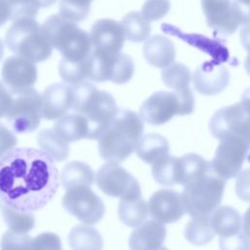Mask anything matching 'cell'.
<instances>
[{"label": "cell", "mask_w": 250, "mask_h": 250, "mask_svg": "<svg viewBox=\"0 0 250 250\" xmlns=\"http://www.w3.org/2000/svg\"><path fill=\"white\" fill-rule=\"evenodd\" d=\"M88 59L89 57L79 62H71L62 59L59 63L61 78L70 85H75L88 79Z\"/></svg>", "instance_id": "34"}, {"label": "cell", "mask_w": 250, "mask_h": 250, "mask_svg": "<svg viewBox=\"0 0 250 250\" xmlns=\"http://www.w3.org/2000/svg\"><path fill=\"white\" fill-rule=\"evenodd\" d=\"M31 237L27 233L6 231L1 239V250H29Z\"/></svg>", "instance_id": "37"}, {"label": "cell", "mask_w": 250, "mask_h": 250, "mask_svg": "<svg viewBox=\"0 0 250 250\" xmlns=\"http://www.w3.org/2000/svg\"><path fill=\"white\" fill-rule=\"evenodd\" d=\"M210 225L221 237L230 236L242 231V219L237 210L230 206H219L210 215Z\"/></svg>", "instance_id": "22"}, {"label": "cell", "mask_w": 250, "mask_h": 250, "mask_svg": "<svg viewBox=\"0 0 250 250\" xmlns=\"http://www.w3.org/2000/svg\"><path fill=\"white\" fill-rule=\"evenodd\" d=\"M226 181L210 171L189 180L181 193L182 199L191 217L209 216L221 203Z\"/></svg>", "instance_id": "6"}, {"label": "cell", "mask_w": 250, "mask_h": 250, "mask_svg": "<svg viewBox=\"0 0 250 250\" xmlns=\"http://www.w3.org/2000/svg\"><path fill=\"white\" fill-rule=\"evenodd\" d=\"M2 80L12 95L32 88L37 80V67L34 62L20 56L7 58L2 65Z\"/></svg>", "instance_id": "15"}, {"label": "cell", "mask_w": 250, "mask_h": 250, "mask_svg": "<svg viewBox=\"0 0 250 250\" xmlns=\"http://www.w3.org/2000/svg\"><path fill=\"white\" fill-rule=\"evenodd\" d=\"M11 8V21L22 18H34L39 8H43L41 0H6Z\"/></svg>", "instance_id": "36"}, {"label": "cell", "mask_w": 250, "mask_h": 250, "mask_svg": "<svg viewBox=\"0 0 250 250\" xmlns=\"http://www.w3.org/2000/svg\"><path fill=\"white\" fill-rule=\"evenodd\" d=\"M10 51L32 62H40L50 58L53 46L42 25L34 18H22L13 21L5 35Z\"/></svg>", "instance_id": "5"}, {"label": "cell", "mask_w": 250, "mask_h": 250, "mask_svg": "<svg viewBox=\"0 0 250 250\" xmlns=\"http://www.w3.org/2000/svg\"><path fill=\"white\" fill-rule=\"evenodd\" d=\"M93 0H60L59 14L64 19L79 22L84 21L90 13Z\"/></svg>", "instance_id": "35"}, {"label": "cell", "mask_w": 250, "mask_h": 250, "mask_svg": "<svg viewBox=\"0 0 250 250\" xmlns=\"http://www.w3.org/2000/svg\"><path fill=\"white\" fill-rule=\"evenodd\" d=\"M126 39L131 42L146 41L151 31L149 21H147L141 13L130 12L125 15L121 21Z\"/></svg>", "instance_id": "29"}, {"label": "cell", "mask_w": 250, "mask_h": 250, "mask_svg": "<svg viewBox=\"0 0 250 250\" xmlns=\"http://www.w3.org/2000/svg\"><path fill=\"white\" fill-rule=\"evenodd\" d=\"M89 35L95 50L108 54L120 53L125 40L121 22L111 19L96 21L91 27Z\"/></svg>", "instance_id": "17"}, {"label": "cell", "mask_w": 250, "mask_h": 250, "mask_svg": "<svg viewBox=\"0 0 250 250\" xmlns=\"http://www.w3.org/2000/svg\"><path fill=\"white\" fill-rule=\"evenodd\" d=\"M96 183L98 188L109 196L123 199L141 195L138 181L118 163L104 164L96 175Z\"/></svg>", "instance_id": "13"}, {"label": "cell", "mask_w": 250, "mask_h": 250, "mask_svg": "<svg viewBox=\"0 0 250 250\" xmlns=\"http://www.w3.org/2000/svg\"><path fill=\"white\" fill-rule=\"evenodd\" d=\"M3 54H4V43H3L2 39L0 38V60L2 59Z\"/></svg>", "instance_id": "49"}, {"label": "cell", "mask_w": 250, "mask_h": 250, "mask_svg": "<svg viewBox=\"0 0 250 250\" xmlns=\"http://www.w3.org/2000/svg\"><path fill=\"white\" fill-rule=\"evenodd\" d=\"M143 132V120L136 112L118 109L98 140L100 155L108 162L124 161L136 149Z\"/></svg>", "instance_id": "2"}, {"label": "cell", "mask_w": 250, "mask_h": 250, "mask_svg": "<svg viewBox=\"0 0 250 250\" xmlns=\"http://www.w3.org/2000/svg\"><path fill=\"white\" fill-rule=\"evenodd\" d=\"M192 82L198 93L206 96L217 95L229 85V72L225 66L207 62L194 71Z\"/></svg>", "instance_id": "19"}, {"label": "cell", "mask_w": 250, "mask_h": 250, "mask_svg": "<svg viewBox=\"0 0 250 250\" xmlns=\"http://www.w3.org/2000/svg\"><path fill=\"white\" fill-rule=\"evenodd\" d=\"M215 232L211 228L209 216L192 217L185 229V236L188 241L194 245H204L210 242Z\"/></svg>", "instance_id": "31"}, {"label": "cell", "mask_w": 250, "mask_h": 250, "mask_svg": "<svg viewBox=\"0 0 250 250\" xmlns=\"http://www.w3.org/2000/svg\"><path fill=\"white\" fill-rule=\"evenodd\" d=\"M194 110V97L189 88L182 91L153 93L141 105L139 116L150 125H162L175 115H187Z\"/></svg>", "instance_id": "7"}, {"label": "cell", "mask_w": 250, "mask_h": 250, "mask_svg": "<svg viewBox=\"0 0 250 250\" xmlns=\"http://www.w3.org/2000/svg\"><path fill=\"white\" fill-rule=\"evenodd\" d=\"M2 216L10 230L20 233H27L34 228L35 220L30 212L18 211L7 205L2 208Z\"/></svg>", "instance_id": "33"}, {"label": "cell", "mask_w": 250, "mask_h": 250, "mask_svg": "<svg viewBox=\"0 0 250 250\" xmlns=\"http://www.w3.org/2000/svg\"><path fill=\"white\" fill-rule=\"evenodd\" d=\"M11 18V8L6 0H0V26Z\"/></svg>", "instance_id": "44"}, {"label": "cell", "mask_w": 250, "mask_h": 250, "mask_svg": "<svg viewBox=\"0 0 250 250\" xmlns=\"http://www.w3.org/2000/svg\"><path fill=\"white\" fill-rule=\"evenodd\" d=\"M6 117L16 133H30L41 121V95L33 88L16 95Z\"/></svg>", "instance_id": "11"}, {"label": "cell", "mask_w": 250, "mask_h": 250, "mask_svg": "<svg viewBox=\"0 0 250 250\" xmlns=\"http://www.w3.org/2000/svg\"><path fill=\"white\" fill-rule=\"evenodd\" d=\"M60 185L54 159L44 150L14 147L0 158V199L18 211L44 207Z\"/></svg>", "instance_id": "1"}, {"label": "cell", "mask_w": 250, "mask_h": 250, "mask_svg": "<svg viewBox=\"0 0 250 250\" xmlns=\"http://www.w3.org/2000/svg\"><path fill=\"white\" fill-rule=\"evenodd\" d=\"M134 62L126 54H108L93 49L88 59V79L95 82L110 80L127 83L134 74Z\"/></svg>", "instance_id": "9"}, {"label": "cell", "mask_w": 250, "mask_h": 250, "mask_svg": "<svg viewBox=\"0 0 250 250\" xmlns=\"http://www.w3.org/2000/svg\"><path fill=\"white\" fill-rule=\"evenodd\" d=\"M42 28L53 48L67 62H82L93 51L90 35L79 28L76 22L64 19L60 14L50 16L42 24Z\"/></svg>", "instance_id": "4"}, {"label": "cell", "mask_w": 250, "mask_h": 250, "mask_svg": "<svg viewBox=\"0 0 250 250\" xmlns=\"http://www.w3.org/2000/svg\"><path fill=\"white\" fill-rule=\"evenodd\" d=\"M148 211L151 218L163 225L179 221L186 213L182 195L174 189H159L149 198Z\"/></svg>", "instance_id": "16"}, {"label": "cell", "mask_w": 250, "mask_h": 250, "mask_svg": "<svg viewBox=\"0 0 250 250\" xmlns=\"http://www.w3.org/2000/svg\"><path fill=\"white\" fill-rule=\"evenodd\" d=\"M158 250H168V249H167V248H165V247H163V246H162V247H160V248H159V249H158Z\"/></svg>", "instance_id": "50"}, {"label": "cell", "mask_w": 250, "mask_h": 250, "mask_svg": "<svg viewBox=\"0 0 250 250\" xmlns=\"http://www.w3.org/2000/svg\"><path fill=\"white\" fill-rule=\"evenodd\" d=\"M236 195L243 201H250V168L240 171L235 180Z\"/></svg>", "instance_id": "41"}, {"label": "cell", "mask_w": 250, "mask_h": 250, "mask_svg": "<svg viewBox=\"0 0 250 250\" xmlns=\"http://www.w3.org/2000/svg\"><path fill=\"white\" fill-rule=\"evenodd\" d=\"M136 153L146 163L154 164L168 155V141L159 134H146L139 141L136 147Z\"/></svg>", "instance_id": "25"}, {"label": "cell", "mask_w": 250, "mask_h": 250, "mask_svg": "<svg viewBox=\"0 0 250 250\" xmlns=\"http://www.w3.org/2000/svg\"><path fill=\"white\" fill-rule=\"evenodd\" d=\"M240 40L243 48L250 54V23L245 24L240 30Z\"/></svg>", "instance_id": "45"}, {"label": "cell", "mask_w": 250, "mask_h": 250, "mask_svg": "<svg viewBox=\"0 0 250 250\" xmlns=\"http://www.w3.org/2000/svg\"><path fill=\"white\" fill-rule=\"evenodd\" d=\"M238 3H240L241 5L250 8V0H236Z\"/></svg>", "instance_id": "48"}, {"label": "cell", "mask_w": 250, "mask_h": 250, "mask_svg": "<svg viewBox=\"0 0 250 250\" xmlns=\"http://www.w3.org/2000/svg\"><path fill=\"white\" fill-rule=\"evenodd\" d=\"M62 205L69 214L87 225L98 223L105 211L102 199L87 186L67 189L62 197Z\"/></svg>", "instance_id": "12"}, {"label": "cell", "mask_w": 250, "mask_h": 250, "mask_svg": "<svg viewBox=\"0 0 250 250\" xmlns=\"http://www.w3.org/2000/svg\"><path fill=\"white\" fill-rule=\"evenodd\" d=\"M164 84L174 91H182L189 88L190 71L185 64L181 62H173L161 72Z\"/></svg>", "instance_id": "32"}, {"label": "cell", "mask_w": 250, "mask_h": 250, "mask_svg": "<svg viewBox=\"0 0 250 250\" xmlns=\"http://www.w3.org/2000/svg\"><path fill=\"white\" fill-rule=\"evenodd\" d=\"M68 243L72 250H103V238L100 232L90 225H78L68 234Z\"/></svg>", "instance_id": "28"}, {"label": "cell", "mask_w": 250, "mask_h": 250, "mask_svg": "<svg viewBox=\"0 0 250 250\" xmlns=\"http://www.w3.org/2000/svg\"><path fill=\"white\" fill-rule=\"evenodd\" d=\"M94 179L95 174L91 167L81 161L68 162L61 174V181L65 190L79 186L91 187Z\"/></svg>", "instance_id": "27"}, {"label": "cell", "mask_w": 250, "mask_h": 250, "mask_svg": "<svg viewBox=\"0 0 250 250\" xmlns=\"http://www.w3.org/2000/svg\"><path fill=\"white\" fill-rule=\"evenodd\" d=\"M169 10V0H146L143 5L141 14L147 21H154L165 17Z\"/></svg>", "instance_id": "38"}, {"label": "cell", "mask_w": 250, "mask_h": 250, "mask_svg": "<svg viewBox=\"0 0 250 250\" xmlns=\"http://www.w3.org/2000/svg\"><path fill=\"white\" fill-rule=\"evenodd\" d=\"M148 206L142 196L123 198L118 205V217L121 222L131 228L139 227L148 216Z\"/></svg>", "instance_id": "26"}, {"label": "cell", "mask_w": 250, "mask_h": 250, "mask_svg": "<svg viewBox=\"0 0 250 250\" xmlns=\"http://www.w3.org/2000/svg\"><path fill=\"white\" fill-rule=\"evenodd\" d=\"M2 206V204H1V199H0V207Z\"/></svg>", "instance_id": "51"}, {"label": "cell", "mask_w": 250, "mask_h": 250, "mask_svg": "<svg viewBox=\"0 0 250 250\" xmlns=\"http://www.w3.org/2000/svg\"><path fill=\"white\" fill-rule=\"evenodd\" d=\"M166 237V229L163 224L148 220L135 229L129 237L131 250H158Z\"/></svg>", "instance_id": "20"}, {"label": "cell", "mask_w": 250, "mask_h": 250, "mask_svg": "<svg viewBox=\"0 0 250 250\" xmlns=\"http://www.w3.org/2000/svg\"><path fill=\"white\" fill-rule=\"evenodd\" d=\"M220 250H250V238L240 231L230 236L221 237Z\"/></svg>", "instance_id": "40"}, {"label": "cell", "mask_w": 250, "mask_h": 250, "mask_svg": "<svg viewBox=\"0 0 250 250\" xmlns=\"http://www.w3.org/2000/svg\"><path fill=\"white\" fill-rule=\"evenodd\" d=\"M29 250H62L60 237L53 232H43L31 239Z\"/></svg>", "instance_id": "39"}, {"label": "cell", "mask_w": 250, "mask_h": 250, "mask_svg": "<svg viewBox=\"0 0 250 250\" xmlns=\"http://www.w3.org/2000/svg\"><path fill=\"white\" fill-rule=\"evenodd\" d=\"M72 104V86L55 83L41 95V114L44 119L54 120L63 116Z\"/></svg>", "instance_id": "18"}, {"label": "cell", "mask_w": 250, "mask_h": 250, "mask_svg": "<svg viewBox=\"0 0 250 250\" xmlns=\"http://www.w3.org/2000/svg\"><path fill=\"white\" fill-rule=\"evenodd\" d=\"M242 231L245 235H247L250 238V206L244 213L242 219Z\"/></svg>", "instance_id": "46"}, {"label": "cell", "mask_w": 250, "mask_h": 250, "mask_svg": "<svg viewBox=\"0 0 250 250\" xmlns=\"http://www.w3.org/2000/svg\"><path fill=\"white\" fill-rule=\"evenodd\" d=\"M71 109L88 121V139L91 140H99L118 110L109 93L85 81L72 86Z\"/></svg>", "instance_id": "3"}, {"label": "cell", "mask_w": 250, "mask_h": 250, "mask_svg": "<svg viewBox=\"0 0 250 250\" xmlns=\"http://www.w3.org/2000/svg\"><path fill=\"white\" fill-rule=\"evenodd\" d=\"M219 140L211 166L216 175L227 181L238 175L250 147L244 140L234 135H225Z\"/></svg>", "instance_id": "10"}, {"label": "cell", "mask_w": 250, "mask_h": 250, "mask_svg": "<svg viewBox=\"0 0 250 250\" xmlns=\"http://www.w3.org/2000/svg\"><path fill=\"white\" fill-rule=\"evenodd\" d=\"M151 172L153 179L162 186H174L177 184L183 186L185 169L182 157L168 154L152 164Z\"/></svg>", "instance_id": "23"}, {"label": "cell", "mask_w": 250, "mask_h": 250, "mask_svg": "<svg viewBox=\"0 0 250 250\" xmlns=\"http://www.w3.org/2000/svg\"><path fill=\"white\" fill-rule=\"evenodd\" d=\"M209 128L217 139L234 135L244 140L250 147V88L243 93L239 103L217 110L210 120Z\"/></svg>", "instance_id": "8"}, {"label": "cell", "mask_w": 250, "mask_h": 250, "mask_svg": "<svg viewBox=\"0 0 250 250\" xmlns=\"http://www.w3.org/2000/svg\"><path fill=\"white\" fill-rule=\"evenodd\" d=\"M37 142L42 150L47 152L54 160L63 161L69 153L68 143L62 140L54 130L45 129L38 134Z\"/></svg>", "instance_id": "30"}, {"label": "cell", "mask_w": 250, "mask_h": 250, "mask_svg": "<svg viewBox=\"0 0 250 250\" xmlns=\"http://www.w3.org/2000/svg\"><path fill=\"white\" fill-rule=\"evenodd\" d=\"M54 131L65 142L72 143L81 139H88L89 125L83 115L69 113L60 117L55 122Z\"/></svg>", "instance_id": "24"}, {"label": "cell", "mask_w": 250, "mask_h": 250, "mask_svg": "<svg viewBox=\"0 0 250 250\" xmlns=\"http://www.w3.org/2000/svg\"><path fill=\"white\" fill-rule=\"evenodd\" d=\"M143 53L146 61L157 68H166L174 62L176 50L173 42L161 35L147 38L144 44Z\"/></svg>", "instance_id": "21"}, {"label": "cell", "mask_w": 250, "mask_h": 250, "mask_svg": "<svg viewBox=\"0 0 250 250\" xmlns=\"http://www.w3.org/2000/svg\"><path fill=\"white\" fill-rule=\"evenodd\" d=\"M201 6L208 26L223 34H231L245 25L234 0H201Z\"/></svg>", "instance_id": "14"}, {"label": "cell", "mask_w": 250, "mask_h": 250, "mask_svg": "<svg viewBox=\"0 0 250 250\" xmlns=\"http://www.w3.org/2000/svg\"><path fill=\"white\" fill-rule=\"evenodd\" d=\"M18 140L12 131L0 123V158L8 150L15 147Z\"/></svg>", "instance_id": "42"}, {"label": "cell", "mask_w": 250, "mask_h": 250, "mask_svg": "<svg viewBox=\"0 0 250 250\" xmlns=\"http://www.w3.org/2000/svg\"><path fill=\"white\" fill-rule=\"evenodd\" d=\"M244 67H245V70L246 72L250 75V54L247 56V58L245 59V62H244Z\"/></svg>", "instance_id": "47"}, {"label": "cell", "mask_w": 250, "mask_h": 250, "mask_svg": "<svg viewBox=\"0 0 250 250\" xmlns=\"http://www.w3.org/2000/svg\"><path fill=\"white\" fill-rule=\"evenodd\" d=\"M13 95L10 90L0 82V118L7 115L13 104Z\"/></svg>", "instance_id": "43"}]
</instances>
